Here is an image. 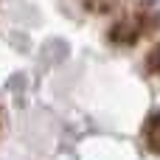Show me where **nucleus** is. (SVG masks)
Here are the masks:
<instances>
[{
	"instance_id": "f257e3e1",
	"label": "nucleus",
	"mask_w": 160,
	"mask_h": 160,
	"mask_svg": "<svg viewBox=\"0 0 160 160\" xmlns=\"http://www.w3.org/2000/svg\"><path fill=\"white\" fill-rule=\"evenodd\" d=\"M146 138H149V146L160 152V115H155V118L149 121V132H146Z\"/></svg>"
}]
</instances>
